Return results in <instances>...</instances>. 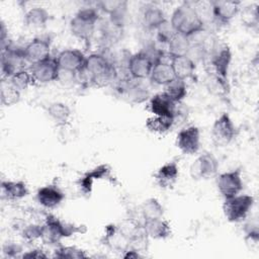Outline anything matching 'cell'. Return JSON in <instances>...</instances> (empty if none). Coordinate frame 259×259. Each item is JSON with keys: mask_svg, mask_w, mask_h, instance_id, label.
Here are the masks:
<instances>
[{"mask_svg": "<svg viewBox=\"0 0 259 259\" xmlns=\"http://www.w3.org/2000/svg\"><path fill=\"white\" fill-rule=\"evenodd\" d=\"M177 33L191 37L204 29V22L190 2H184L175 8L169 20Z\"/></svg>", "mask_w": 259, "mask_h": 259, "instance_id": "1", "label": "cell"}, {"mask_svg": "<svg viewBox=\"0 0 259 259\" xmlns=\"http://www.w3.org/2000/svg\"><path fill=\"white\" fill-rule=\"evenodd\" d=\"M82 72H86L89 75L90 81L100 87L109 84L117 77L114 64L105 55L98 53H93L86 57Z\"/></svg>", "mask_w": 259, "mask_h": 259, "instance_id": "2", "label": "cell"}, {"mask_svg": "<svg viewBox=\"0 0 259 259\" xmlns=\"http://www.w3.org/2000/svg\"><path fill=\"white\" fill-rule=\"evenodd\" d=\"M81 226L65 223L53 214H48L45 223L41 225L40 240L46 245H58L62 239L70 237L76 233H83Z\"/></svg>", "mask_w": 259, "mask_h": 259, "instance_id": "3", "label": "cell"}, {"mask_svg": "<svg viewBox=\"0 0 259 259\" xmlns=\"http://www.w3.org/2000/svg\"><path fill=\"white\" fill-rule=\"evenodd\" d=\"M99 19L98 11L93 7L80 9L70 21L71 33L84 41H89L94 34Z\"/></svg>", "mask_w": 259, "mask_h": 259, "instance_id": "4", "label": "cell"}, {"mask_svg": "<svg viewBox=\"0 0 259 259\" xmlns=\"http://www.w3.org/2000/svg\"><path fill=\"white\" fill-rule=\"evenodd\" d=\"M210 66L213 70V77L228 88V74L232 62L231 48L225 44H217L210 50Z\"/></svg>", "mask_w": 259, "mask_h": 259, "instance_id": "5", "label": "cell"}, {"mask_svg": "<svg viewBox=\"0 0 259 259\" xmlns=\"http://www.w3.org/2000/svg\"><path fill=\"white\" fill-rule=\"evenodd\" d=\"M224 199L223 211L227 220L231 223H239L245 220L255 202L252 195L240 193Z\"/></svg>", "mask_w": 259, "mask_h": 259, "instance_id": "6", "label": "cell"}, {"mask_svg": "<svg viewBox=\"0 0 259 259\" xmlns=\"http://www.w3.org/2000/svg\"><path fill=\"white\" fill-rule=\"evenodd\" d=\"M237 135L236 126L227 112L222 113L211 127V139L217 147H225L232 143Z\"/></svg>", "mask_w": 259, "mask_h": 259, "instance_id": "7", "label": "cell"}, {"mask_svg": "<svg viewBox=\"0 0 259 259\" xmlns=\"http://www.w3.org/2000/svg\"><path fill=\"white\" fill-rule=\"evenodd\" d=\"M23 49L14 48L11 45L2 50L1 53V73L3 79H9L16 72L22 70L25 63Z\"/></svg>", "mask_w": 259, "mask_h": 259, "instance_id": "8", "label": "cell"}, {"mask_svg": "<svg viewBox=\"0 0 259 259\" xmlns=\"http://www.w3.org/2000/svg\"><path fill=\"white\" fill-rule=\"evenodd\" d=\"M219 161L211 153H203L198 156L190 165L189 173L192 179H209L219 171Z\"/></svg>", "mask_w": 259, "mask_h": 259, "instance_id": "9", "label": "cell"}, {"mask_svg": "<svg viewBox=\"0 0 259 259\" xmlns=\"http://www.w3.org/2000/svg\"><path fill=\"white\" fill-rule=\"evenodd\" d=\"M217 187L224 198L239 194L243 189L241 168L220 174L217 177Z\"/></svg>", "mask_w": 259, "mask_h": 259, "instance_id": "10", "label": "cell"}, {"mask_svg": "<svg viewBox=\"0 0 259 259\" xmlns=\"http://www.w3.org/2000/svg\"><path fill=\"white\" fill-rule=\"evenodd\" d=\"M25 61L35 65L51 58V38L49 36H38L31 39L24 48Z\"/></svg>", "mask_w": 259, "mask_h": 259, "instance_id": "11", "label": "cell"}, {"mask_svg": "<svg viewBox=\"0 0 259 259\" xmlns=\"http://www.w3.org/2000/svg\"><path fill=\"white\" fill-rule=\"evenodd\" d=\"M60 71L75 75L81 73L84 70L86 57L79 51L74 49H68L60 52L55 58Z\"/></svg>", "mask_w": 259, "mask_h": 259, "instance_id": "12", "label": "cell"}, {"mask_svg": "<svg viewBox=\"0 0 259 259\" xmlns=\"http://www.w3.org/2000/svg\"><path fill=\"white\" fill-rule=\"evenodd\" d=\"M154 62L144 52L140 51L134 55H131L127 59V72L135 80H143L150 77Z\"/></svg>", "mask_w": 259, "mask_h": 259, "instance_id": "13", "label": "cell"}, {"mask_svg": "<svg viewBox=\"0 0 259 259\" xmlns=\"http://www.w3.org/2000/svg\"><path fill=\"white\" fill-rule=\"evenodd\" d=\"M30 73L33 82L37 84H48L59 80L60 68L56 59L49 58L40 63L32 65L30 68Z\"/></svg>", "mask_w": 259, "mask_h": 259, "instance_id": "14", "label": "cell"}, {"mask_svg": "<svg viewBox=\"0 0 259 259\" xmlns=\"http://www.w3.org/2000/svg\"><path fill=\"white\" fill-rule=\"evenodd\" d=\"M176 146L183 154H196L200 148L199 128L195 125H189L180 130L176 136Z\"/></svg>", "mask_w": 259, "mask_h": 259, "instance_id": "15", "label": "cell"}, {"mask_svg": "<svg viewBox=\"0 0 259 259\" xmlns=\"http://www.w3.org/2000/svg\"><path fill=\"white\" fill-rule=\"evenodd\" d=\"M241 2L215 0L210 2L211 14L218 24H228L240 11Z\"/></svg>", "mask_w": 259, "mask_h": 259, "instance_id": "16", "label": "cell"}, {"mask_svg": "<svg viewBox=\"0 0 259 259\" xmlns=\"http://www.w3.org/2000/svg\"><path fill=\"white\" fill-rule=\"evenodd\" d=\"M65 194L57 185H46L38 188L36 192L37 202L46 208H55L64 200Z\"/></svg>", "mask_w": 259, "mask_h": 259, "instance_id": "17", "label": "cell"}, {"mask_svg": "<svg viewBox=\"0 0 259 259\" xmlns=\"http://www.w3.org/2000/svg\"><path fill=\"white\" fill-rule=\"evenodd\" d=\"M104 243L114 250L124 252L130 248V237L122 228L109 225L105 228Z\"/></svg>", "mask_w": 259, "mask_h": 259, "instance_id": "18", "label": "cell"}, {"mask_svg": "<svg viewBox=\"0 0 259 259\" xmlns=\"http://www.w3.org/2000/svg\"><path fill=\"white\" fill-rule=\"evenodd\" d=\"M176 104L166 93L160 92L151 97L149 107L154 115L173 117Z\"/></svg>", "mask_w": 259, "mask_h": 259, "instance_id": "19", "label": "cell"}, {"mask_svg": "<svg viewBox=\"0 0 259 259\" xmlns=\"http://www.w3.org/2000/svg\"><path fill=\"white\" fill-rule=\"evenodd\" d=\"M98 9L108 15V18L123 23L126 11L127 1L124 0H103L96 3Z\"/></svg>", "mask_w": 259, "mask_h": 259, "instance_id": "20", "label": "cell"}, {"mask_svg": "<svg viewBox=\"0 0 259 259\" xmlns=\"http://www.w3.org/2000/svg\"><path fill=\"white\" fill-rule=\"evenodd\" d=\"M179 176V167L175 161H170L162 165L154 174L157 184L162 188L172 187Z\"/></svg>", "mask_w": 259, "mask_h": 259, "instance_id": "21", "label": "cell"}, {"mask_svg": "<svg viewBox=\"0 0 259 259\" xmlns=\"http://www.w3.org/2000/svg\"><path fill=\"white\" fill-rule=\"evenodd\" d=\"M143 228L148 237L154 240H163L171 235L170 224L163 218L145 220Z\"/></svg>", "mask_w": 259, "mask_h": 259, "instance_id": "22", "label": "cell"}, {"mask_svg": "<svg viewBox=\"0 0 259 259\" xmlns=\"http://www.w3.org/2000/svg\"><path fill=\"white\" fill-rule=\"evenodd\" d=\"M149 78L154 84L161 86H165L176 79L170 62H164L163 60L154 64Z\"/></svg>", "mask_w": 259, "mask_h": 259, "instance_id": "23", "label": "cell"}, {"mask_svg": "<svg viewBox=\"0 0 259 259\" xmlns=\"http://www.w3.org/2000/svg\"><path fill=\"white\" fill-rule=\"evenodd\" d=\"M170 64L177 79L186 81L195 71V63L188 56L170 57Z\"/></svg>", "mask_w": 259, "mask_h": 259, "instance_id": "24", "label": "cell"}, {"mask_svg": "<svg viewBox=\"0 0 259 259\" xmlns=\"http://www.w3.org/2000/svg\"><path fill=\"white\" fill-rule=\"evenodd\" d=\"M109 173H110L109 167L104 164L95 167L91 171H88L78 181L81 191L84 194H89L92 191L94 181L108 177Z\"/></svg>", "mask_w": 259, "mask_h": 259, "instance_id": "25", "label": "cell"}, {"mask_svg": "<svg viewBox=\"0 0 259 259\" xmlns=\"http://www.w3.org/2000/svg\"><path fill=\"white\" fill-rule=\"evenodd\" d=\"M2 199L18 200L28 194V189L23 181H2L0 185Z\"/></svg>", "mask_w": 259, "mask_h": 259, "instance_id": "26", "label": "cell"}, {"mask_svg": "<svg viewBox=\"0 0 259 259\" xmlns=\"http://www.w3.org/2000/svg\"><path fill=\"white\" fill-rule=\"evenodd\" d=\"M164 11L155 5H148L143 13V24L149 30H155L166 20Z\"/></svg>", "mask_w": 259, "mask_h": 259, "instance_id": "27", "label": "cell"}, {"mask_svg": "<svg viewBox=\"0 0 259 259\" xmlns=\"http://www.w3.org/2000/svg\"><path fill=\"white\" fill-rule=\"evenodd\" d=\"M47 112L51 119L58 126H63L68 123L71 117L70 107L63 102H53L48 106Z\"/></svg>", "mask_w": 259, "mask_h": 259, "instance_id": "28", "label": "cell"}, {"mask_svg": "<svg viewBox=\"0 0 259 259\" xmlns=\"http://www.w3.org/2000/svg\"><path fill=\"white\" fill-rule=\"evenodd\" d=\"M50 13L42 7H32L24 15V23L28 27H45L50 19Z\"/></svg>", "mask_w": 259, "mask_h": 259, "instance_id": "29", "label": "cell"}, {"mask_svg": "<svg viewBox=\"0 0 259 259\" xmlns=\"http://www.w3.org/2000/svg\"><path fill=\"white\" fill-rule=\"evenodd\" d=\"M167 46H168V53L170 57L187 56L191 47L190 37L176 32L173 35V37L169 40Z\"/></svg>", "mask_w": 259, "mask_h": 259, "instance_id": "30", "label": "cell"}, {"mask_svg": "<svg viewBox=\"0 0 259 259\" xmlns=\"http://www.w3.org/2000/svg\"><path fill=\"white\" fill-rule=\"evenodd\" d=\"M101 32L104 41L113 44L120 39L123 33V23L111 20L108 18V20L102 24Z\"/></svg>", "mask_w": 259, "mask_h": 259, "instance_id": "31", "label": "cell"}, {"mask_svg": "<svg viewBox=\"0 0 259 259\" xmlns=\"http://www.w3.org/2000/svg\"><path fill=\"white\" fill-rule=\"evenodd\" d=\"M1 103L5 106H11L17 103L20 99V91L17 90L8 79H3L0 85Z\"/></svg>", "mask_w": 259, "mask_h": 259, "instance_id": "32", "label": "cell"}, {"mask_svg": "<svg viewBox=\"0 0 259 259\" xmlns=\"http://www.w3.org/2000/svg\"><path fill=\"white\" fill-rule=\"evenodd\" d=\"M141 212H142V217H143L144 221L152 220V219H159V218H163L164 207L157 198L150 197L142 203Z\"/></svg>", "mask_w": 259, "mask_h": 259, "instance_id": "33", "label": "cell"}, {"mask_svg": "<svg viewBox=\"0 0 259 259\" xmlns=\"http://www.w3.org/2000/svg\"><path fill=\"white\" fill-rule=\"evenodd\" d=\"M174 125L173 117L154 115L146 120V126L149 131L157 134H165Z\"/></svg>", "mask_w": 259, "mask_h": 259, "instance_id": "34", "label": "cell"}, {"mask_svg": "<svg viewBox=\"0 0 259 259\" xmlns=\"http://www.w3.org/2000/svg\"><path fill=\"white\" fill-rule=\"evenodd\" d=\"M164 93H166L174 102L179 103L185 98L187 94L186 82L180 79H174L172 82L164 86Z\"/></svg>", "mask_w": 259, "mask_h": 259, "instance_id": "35", "label": "cell"}, {"mask_svg": "<svg viewBox=\"0 0 259 259\" xmlns=\"http://www.w3.org/2000/svg\"><path fill=\"white\" fill-rule=\"evenodd\" d=\"M54 257L60 259H84L88 255L84 250L75 246H60L55 250Z\"/></svg>", "mask_w": 259, "mask_h": 259, "instance_id": "36", "label": "cell"}, {"mask_svg": "<svg viewBox=\"0 0 259 259\" xmlns=\"http://www.w3.org/2000/svg\"><path fill=\"white\" fill-rule=\"evenodd\" d=\"M9 82L20 92L22 90L27 89V87L33 83L32 76L30 71H27L25 69H22L18 72H16L14 75H12L9 79Z\"/></svg>", "mask_w": 259, "mask_h": 259, "instance_id": "37", "label": "cell"}, {"mask_svg": "<svg viewBox=\"0 0 259 259\" xmlns=\"http://www.w3.org/2000/svg\"><path fill=\"white\" fill-rule=\"evenodd\" d=\"M126 97L133 103H142L150 97V94L147 88L140 84H133L126 88Z\"/></svg>", "mask_w": 259, "mask_h": 259, "instance_id": "38", "label": "cell"}, {"mask_svg": "<svg viewBox=\"0 0 259 259\" xmlns=\"http://www.w3.org/2000/svg\"><path fill=\"white\" fill-rule=\"evenodd\" d=\"M155 30H156L157 39L163 44H168L169 40L173 37V35L176 33V31L174 30V28L172 27L168 19L162 22Z\"/></svg>", "mask_w": 259, "mask_h": 259, "instance_id": "39", "label": "cell"}, {"mask_svg": "<svg viewBox=\"0 0 259 259\" xmlns=\"http://www.w3.org/2000/svg\"><path fill=\"white\" fill-rule=\"evenodd\" d=\"M245 241L251 249L257 248L259 243V230L257 224H248L245 228Z\"/></svg>", "mask_w": 259, "mask_h": 259, "instance_id": "40", "label": "cell"}, {"mask_svg": "<svg viewBox=\"0 0 259 259\" xmlns=\"http://www.w3.org/2000/svg\"><path fill=\"white\" fill-rule=\"evenodd\" d=\"M41 235V225L36 224H30L23 228L21 232V237L24 241L31 243L33 241H36L37 239H40Z\"/></svg>", "mask_w": 259, "mask_h": 259, "instance_id": "41", "label": "cell"}, {"mask_svg": "<svg viewBox=\"0 0 259 259\" xmlns=\"http://www.w3.org/2000/svg\"><path fill=\"white\" fill-rule=\"evenodd\" d=\"M3 255L6 258H15L18 257L19 254L22 252V248L20 245L16 243H6L3 246Z\"/></svg>", "mask_w": 259, "mask_h": 259, "instance_id": "42", "label": "cell"}, {"mask_svg": "<svg viewBox=\"0 0 259 259\" xmlns=\"http://www.w3.org/2000/svg\"><path fill=\"white\" fill-rule=\"evenodd\" d=\"M22 258H32V259H42L48 258V255L41 250V249H32L30 251H27L21 255Z\"/></svg>", "mask_w": 259, "mask_h": 259, "instance_id": "43", "label": "cell"}, {"mask_svg": "<svg viewBox=\"0 0 259 259\" xmlns=\"http://www.w3.org/2000/svg\"><path fill=\"white\" fill-rule=\"evenodd\" d=\"M122 257L123 258H134V259H137V258H142L143 256L141 255L140 251H137L135 249H132V248H128L127 250H125L122 254Z\"/></svg>", "mask_w": 259, "mask_h": 259, "instance_id": "44", "label": "cell"}]
</instances>
